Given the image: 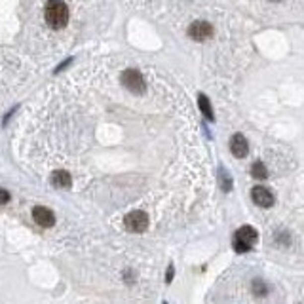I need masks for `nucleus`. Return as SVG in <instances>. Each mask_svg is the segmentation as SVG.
<instances>
[{
	"label": "nucleus",
	"instance_id": "obj_1",
	"mask_svg": "<svg viewBox=\"0 0 304 304\" xmlns=\"http://www.w3.org/2000/svg\"><path fill=\"white\" fill-rule=\"evenodd\" d=\"M46 21L52 29H63L69 21V8L63 0H48L46 4Z\"/></svg>",
	"mask_w": 304,
	"mask_h": 304
},
{
	"label": "nucleus",
	"instance_id": "obj_2",
	"mask_svg": "<svg viewBox=\"0 0 304 304\" xmlns=\"http://www.w3.org/2000/svg\"><path fill=\"white\" fill-rule=\"evenodd\" d=\"M257 239H259V234H257V230L253 227L245 225V227L238 228V232L234 234V241H232L234 251L236 253H247V251L253 249Z\"/></svg>",
	"mask_w": 304,
	"mask_h": 304
},
{
	"label": "nucleus",
	"instance_id": "obj_3",
	"mask_svg": "<svg viewBox=\"0 0 304 304\" xmlns=\"http://www.w3.org/2000/svg\"><path fill=\"white\" fill-rule=\"evenodd\" d=\"M124 227L128 228L130 232L141 234L149 228V215L145 211H131L124 219Z\"/></svg>",
	"mask_w": 304,
	"mask_h": 304
},
{
	"label": "nucleus",
	"instance_id": "obj_4",
	"mask_svg": "<svg viewBox=\"0 0 304 304\" xmlns=\"http://www.w3.org/2000/svg\"><path fill=\"white\" fill-rule=\"evenodd\" d=\"M122 84L128 87L130 91L133 93H143L145 91V80H143V76L137 73V71H126L124 75H122Z\"/></svg>",
	"mask_w": 304,
	"mask_h": 304
},
{
	"label": "nucleus",
	"instance_id": "obj_5",
	"mask_svg": "<svg viewBox=\"0 0 304 304\" xmlns=\"http://www.w3.org/2000/svg\"><path fill=\"white\" fill-rule=\"evenodd\" d=\"M251 200L261 207H272L274 206V202H276L272 190L270 188H266V186H253V190H251Z\"/></svg>",
	"mask_w": 304,
	"mask_h": 304
},
{
	"label": "nucleus",
	"instance_id": "obj_6",
	"mask_svg": "<svg viewBox=\"0 0 304 304\" xmlns=\"http://www.w3.org/2000/svg\"><path fill=\"white\" fill-rule=\"evenodd\" d=\"M33 219L36 225H40L42 228H50L55 225V215L52 209L44 206H36L33 207Z\"/></svg>",
	"mask_w": 304,
	"mask_h": 304
},
{
	"label": "nucleus",
	"instance_id": "obj_7",
	"mask_svg": "<svg viewBox=\"0 0 304 304\" xmlns=\"http://www.w3.org/2000/svg\"><path fill=\"white\" fill-rule=\"evenodd\" d=\"M188 34H190V38H194L196 42H204L213 34V27L206 21H194L188 29Z\"/></svg>",
	"mask_w": 304,
	"mask_h": 304
},
{
	"label": "nucleus",
	"instance_id": "obj_8",
	"mask_svg": "<svg viewBox=\"0 0 304 304\" xmlns=\"http://www.w3.org/2000/svg\"><path fill=\"white\" fill-rule=\"evenodd\" d=\"M230 151H232V154H234L236 158H245V156H247L249 145H247L245 137H243L241 133H236V135L232 137V141H230Z\"/></svg>",
	"mask_w": 304,
	"mask_h": 304
},
{
	"label": "nucleus",
	"instance_id": "obj_9",
	"mask_svg": "<svg viewBox=\"0 0 304 304\" xmlns=\"http://www.w3.org/2000/svg\"><path fill=\"white\" fill-rule=\"evenodd\" d=\"M50 181H52V185H54L55 188H71V185H73V177H71V173L65 171V169H57V171H54Z\"/></svg>",
	"mask_w": 304,
	"mask_h": 304
},
{
	"label": "nucleus",
	"instance_id": "obj_10",
	"mask_svg": "<svg viewBox=\"0 0 304 304\" xmlns=\"http://www.w3.org/2000/svg\"><path fill=\"white\" fill-rule=\"evenodd\" d=\"M198 105H200V110L204 112V116H206L209 122H213V120H215L213 112H211V103H209V99H207L204 93H200V97H198Z\"/></svg>",
	"mask_w": 304,
	"mask_h": 304
},
{
	"label": "nucleus",
	"instance_id": "obj_11",
	"mask_svg": "<svg viewBox=\"0 0 304 304\" xmlns=\"http://www.w3.org/2000/svg\"><path fill=\"white\" fill-rule=\"evenodd\" d=\"M251 175L255 177V179H266L268 177V171H266V165L262 162H255L251 165Z\"/></svg>",
	"mask_w": 304,
	"mask_h": 304
},
{
	"label": "nucleus",
	"instance_id": "obj_12",
	"mask_svg": "<svg viewBox=\"0 0 304 304\" xmlns=\"http://www.w3.org/2000/svg\"><path fill=\"white\" fill-rule=\"evenodd\" d=\"M219 179H221V186H223V190L228 192V190L232 188V177H228L227 171H225V167L219 169Z\"/></svg>",
	"mask_w": 304,
	"mask_h": 304
},
{
	"label": "nucleus",
	"instance_id": "obj_13",
	"mask_svg": "<svg viewBox=\"0 0 304 304\" xmlns=\"http://www.w3.org/2000/svg\"><path fill=\"white\" fill-rule=\"evenodd\" d=\"M253 287H255V295H266V287H264V283L259 282V280L253 282Z\"/></svg>",
	"mask_w": 304,
	"mask_h": 304
},
{
	"label": "nucleus",
	"instance_id": "obj_14",
	"mask_svg": "<svg viewBox=\"0 0 304 304\" xmlns=\"http://www.w3.org/2000/svg\"><path fill=\"white\" fill-rule=\"evenodd\" d=\"M8 202H10V192L4 190V188H0V206L2 204H8Z\"/></svg>",
	"mask_w": 304,
	"mask_h": 304
},
{
	"label": "nucleus",
	"instance_id": "obj_15",
	"mask_svg": "<svg viewBox=\"0 0 304 304\" xmlns=\"http://www.w3.org/2000/svg\"><path fill=\"white\" fill-rule=\"evenodd\" d=\"M173 274H175L173 264H169V266H167V272H165V283H171V282H173Z\"/></svg>",
	"mask_w": 304,
	"mask_h": 304
},
{
	"label": "nucleus",
	"instance_id": "obj_16",
	"mask_svg": "<svg viewBox=\"0 0 304 304\" xmlns=\"http://www.w3.org/2000/svg\"><path fill=\"white\" fill-rule=\"evenodd\" d=\"M163 304H167V303H163Z\"/></svg>",
	"mask_w": 304,
	"mask_h": 304
}]
</instances>
